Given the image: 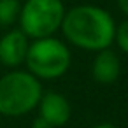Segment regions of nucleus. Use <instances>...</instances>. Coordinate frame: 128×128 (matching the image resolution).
Wrapping results in <instances>:
<instances>
[{
    "label": "nucleus",
    "instance_id": "obj_12",
    "mask_svg": "<svg viewBox=\"0 0 128 128\" xmlns=\"http://www.w3.org/2000/svg\"><path fill=\"white\" fill-rule=\"evenodd\" d=\"M32 128H35V126H32Z\"/></svg>",
    "mask_w": 128,
    "mask_h": 128
},
{
    "label": "nucleus",
    "instance_id": "obj_7",
    "mask_svg": "<svg viewBox=\"0 0 128 128\" xmlns=\"http://www.w3.org/2000/svg\"><path fill=\"white\" fill-rule=\"evenodd\" d=\"M119 70H121L119 58L110 48L96 51L91 63V76L98 84H112L119 77Z\"/></svg>",
    "mask_w": 128,
    "mask_h": 128
},
{
    "label": "nucleus",
    "instance_id": "obj_2",
    "mask_svg": "<svg viewBox=\"0 0 128 128\" xmlns=\"http://www.w3.org/2000/svg\"><path fill=\"white\" fill-rule=\"evenodd\" d=\"M42 93L40 79L28 70L6 72L0 77V116H26L37 107Z\"/></svg>",
    "mask_w": 128,
    "mask_h": 128
},
{
    "label": "nucleus",
    "instance_id": "obj_4",
    "mask_svg": "<svg viewBox=\"0 0 128 128\" xmlns=\"http://www.w3.org/2000/svg\"><path fill=\"white\" fill-rule=\"evenodd\" d=\"M65 7L62 0H26L20 11V30L30 39L53 37L63 21Z\"/></svg>",
    "mask_w": 128,
    "mask_h": 128
},
{
    "label": "nucleus",
    "instance_id": "obj_1",
    "mask_svg": "<svg viewBox=\"0 0 128 128\" xmlns=\"http://www.w3.org/2000/svg\"><path fill=\"white\" fill-rule=\"evenodd\" d=\"M60 28L72 46L84 51L96 53L114 44L116 21L109 11L98 6L82 4L65 11Z\"/></svg>",
    "mask_w": 128,
    "mask_h": 128
},
{
    "label": "nucleus",
    "instance_id": "obj_5",
    "mask_svg": "<svg viewBox=\"0 0 128 128\" xmlns=\"http://www.w3.org/2000/svg\"><path fill=\"white\" fill-rule=\"evenodd\" d=\"M37 109H39V118L34 123L35 128L63 126L68 123L70 114H72V107H70L68 100L58 91L42 93V96L37 104Z\"/></svg>",
    "mask_w": 128,
    "mask_h": 128
},
{
    "label": "nucleus",
    "instance_id": "obj_8",
    "mask_svg": "<svg viewBox=\"0 0 128 128\" xmlns=\"http://www.w3.org/2000/svg\"><path fill=\"white\" fill-rule=\"evenodd\" d=\"M20 11V0H0V28H11L14 23H18Z\"/></svg>",
    "mask_w": 128,
    "mask_h": 128
},
{
    "label": "nucleus",
    "instance_id": "obj_3",
    "mask_svg": "<svg viewBox=\"0 0 128 128\" xmlns=\"http://www.w3.org/2000/svg\"><path fill=\"white\" fill-rule=\"evenodd\" d=\"M25 65L37 79H58L70 67V51L56 37L35 39L30 40Z\"/></svg>",
    "mask_w": 128,
    "mask_h": 128
},
{
    "label": "nucleus",
    "instance_id": "obj_10",
    "mask_svg": "<svg viewBox=\"0 0 128 128\" xmlns=\"http://www.w3.org/2000/svg\"><path fill=\"white\" fill-rule=\"evenodd\" d=\"M118 2V7H119V11L128 18V0H116Z\"/></svg>",
    "mask_w": 128,
    "mask_h": 128
},
{
    "label": "nucleus",
    "instance_id": "obj_9",
    "mask_svg": "<svg viewBox=\"0 0 128 128\" xmlns=\"http://www.w3.org/2000/svg\"><path fill=\"white\" fill-rule=\"evenodd\" d=\"M114 42L118 44V48L128 54V18L119 23L116 26V35H114Z\"/></svg>",
    "mask_w": 128,
    "mask_h": 128
},
{
    "label": "nucleus",
    "instance_id": "obj_6",
    "mask_svg": "<svg viewBox=\"0 0 128 128\" xmlns=\"http://www.w3.org/2000/svg\"><path fill=\"white\" fill-rule=\"evenodd\" d=\"M28 46L30 39L20 28L7 30L0 37V63L7 68H18L25 63Z\"/></svg>",
    "mask_w": 128,
    "mask_h": 128
},
{
    "label": "nucleus",
    "instance_id": "obj_11",
    "mask_svg": "<svg viewBox=\"0 0 128 128\" xmlns=\"http://www.w3.org/2000/svg\"><path fill=\"white\" fill-rule=\"evenodd\" d=\"M93 128H118V126H114L112 123H98V124L93 126Z\"/></svg>",
    "mask_w": 128,
    "mask_h": 128
}]
</instances>
